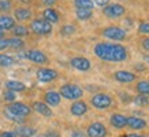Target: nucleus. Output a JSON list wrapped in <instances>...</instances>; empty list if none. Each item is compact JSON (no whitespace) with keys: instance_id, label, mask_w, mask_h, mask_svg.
I'll return each mask as SVG.
<instances>
[{"instance_id":"4468645a","label":"nucleus","mask_w":149,"mask_h":137,"mask_svg":"<svg viewBox=\"0 0 149 137\" xmlns=\"http://www.w3.org/2000/svg\"><path fill=\"white\" fill-rule=\"evenodd\" d=\"M32 110H34L36 113H38L40 115L45 117V118H51V117L54 115L51 107L48 104H45L44 101H34L32 104Z\"/></svg>"},{"instance_id":"412c9836","label":"nucleus","mask_w":149,"mask_h":137,"mask_svg":"<svg viewBox=\"0 0 149 137\" xmlns=\"http://www.w3.org/2000/svg\"><path fill=\"white\" fill-rule=\"evenodd\" d=\"M15 26V19L8 15H0V29L3 30H10Z\"/></svg>"},{"instance_id":"9d476101","label":"nucleus","mask_w":149,"mask_h":137,"mask_svg":"<svg viewBox=\"0 0 149 137\" xmlns=\"http://www.w3.org/2000/svg\"><path fill=\"white\" fill-rule=\"evenodd\" d=\"M25 58L29 60H32V62H34V63H37V64L48 63V56L40 50H29L26 54H25Z\"/></svg>"},{"instance_id":"1a4fd4ad","label":"nucleus","mask_w":149,"mask_h":137,"mask_svg":"<svg viewBox=\"0 0 149 137\" xmlns=\"http://www.w3.org/2000/svg\"><path fill=\"white\" fill-rule=\"evenodd\" d=\"M58 71L49 67H41L37 70V80L41 82H51L58 78Z\"/></svg>"},{"instance_id":"c756f323","label":"nucleus","mask_w":149,"mask_h":137,"mask_svg":"<svg viewBox=\"0 0 149 137\" xmlns=\"http://www.w3.org/2000/svg\"><path fill=\"white\" fill-rule=\"evenodd\" d=\"M3 95H4V100L6 101H10V103L15 101V97H17V96H15V92L8 91V89H7V91H4V93H3Z\"/></svg>"},{"instance_id":"6e6552de","label":"nucleus","mask_w":149,"mask_h":137,"mask_svg":"<svg viewBox=\"0 0 149 137\" xmlns=\"http://www.w3.org/2000/svg\"><path fill=\"white\" fill-rule=\"evenodd\" d=\"M108 130L105 128V125L101 122H93L88 126L86 136L88 137H107Z\"/></svg>"},{"instance_id":"dca6fc26","label":"nucleus","mask_w":149,"mask_h":137,"mask_svg":"<svg viewBox=\"0 0 149 137\" xmlns=\"http://www.w3.org/2000/svg\"><path fill=\"white\" fill-rule=\"evenodd\" d=\"M127 126L133 130H144L146 126H148V123L146 121L140 117H127Z\"/></svg>"},{"instance_id":"0eeeda50","label":"nucleus","mask_w":149,"mask_h":137,"mask_svg":"<svg viewBox=\"0 0 149 137\" xmlns=\"http://www.w3.org/2000/svg\"><path fill=\"white\" fill-rule=\"evenodd\" d=\"M103 13L105 17L115 19V18H120L122 15H125L126 8H125L122 4H119V3H113V4L105 6L103 8Z\"/></svg>"},{"instance_id":"ea45409f","label":"nucleus","mask_w":149,"mask_h":137,"mask_svg":"<svg viewBox=\"0 0 149 137\" xmlns=\"http://www.w3.org/2000/svg\"><path fill=\"white\" fill-rule=\"evenodd\" d=\"M45 137H59L58 133H55V132H48L45 134Z\"/></svg>"},{"instance_id":"20e7f679","label":"nucleus","mask_w":149,"mask_h":137,"mask_svg":"<svg viewBox=\"0 0 149 137\" xmlns=\"http://www.w3.org/2000/svg\"><path fill=\"white\" fill-rule=\"evenodd\" d=\"M91 104L96 110H107L112 106V97L108 93L99 92V93H95L91 97Z\"/></svg>"},{"instance_id":"423d86ee","label":"nucleus","mask_w":149,"mask_h":137,"mask_svg":"<svg viewBox=\"0 0 149 137\" xmlns=\"http://www.w3.org/2000/svg\"><path fill=\"white\" fill-rule=\"evenodd\" d=\"M30 29L33 33H36L38 36H45L52 32V25L49 22H47L45 19H34L30 23Z\"/></svg>"},{"instance_id":"a19ab883","label":"nucleus","mask_w":149,"mask_h":137,"mask_svg":"<svg viewBox=\"0 0 149 137\" xmlns=\"http://www.w3.org/2000/svg\"><path fill=\"white\" fill-rule=\"evenodd\" d=\"M125 137H145V136H141V134H127Z\"/></svg>"},{"instance_id":"aec40b11","label":"nucleus","mask_w":149,"mask_h":137,"mask_svg":"<svg viewBox=\"0 0 149 137\" xmlns=\"http://www.w3.org/2000/svg\"><path fill=\"white\" fill-rule=\"evenodd\" d=\"M42 17H44V19H45L47 22H49L51 25L59 22V14L56 13L54 8H45L42 11Z\"/></svg>"},{"instance_id":"5701e85b","label":"nucleus","mask_w":149,"mask_h":137,"mask_svg":"<svg viewBox=\"0 0 149 137\" xmlns=\"http://www.w3.org/2000/svg\"><path fill=\"white\" fill-rule=\"evenodd\" d=\"M136 91L138 92L140 95L149 96V80H141V81L137 82Z\"/></svg>"},{"instance_id":"58836bf2","label":"nucleus","mask_w":149,"mask_h":137,"mask_svg":"<svg viewBox=\"0 0 149 137\" xmlns=\"http://www.w3.org/2000/svg\"><path fill=\"white\" fill-rule=\"evenodd\" d=\"M55 1H56V0H42V3L45 6H54Z\"/></svg>"},{"instance_id":"ddd939ff","label":"nucleus","mask_w":149,"mask_h":137,"mask_svg":"<svg viewBox=\"0 0 149 137\" xmlns=\"http://www.w3.org/2000/svg\"><path fill=\"white\" fill-rule=\"evenodd\" d=\"M88 104H86L84 100H75L70 107V113H71L74 117H82L88 113Z\"/></svg>"},{"instance_id":"a211bd4d","label":"nucleus","mask_w":149,"mask_h":137,"mask_svg":"<svg viewBox=\"0 0 149 137\" xmlns=\"http://www.w3.org/2000/svg\"><path fill=\"white\" fill-rule=\"evenodd\" d=\"M60 100H62V96L56 91L45 92V95H44V103L48 106H59Z\"/></svg>"},{"instance_id":"a878e982","label":"nucleus","mask_w":149,"mask_h":137,"mask_svg":"<svg viewBox=\"0 0 149 137\" xmlns=\"http://www.w3.org/2000/svg\"><path fill=\"white\" fill-rule=\"evenodd\" d=\"M74 4L77 8H86V10H93L95 4L93 0H74Z\"/></svg>"},{"instance_id":"393cba45","label":"nucleus","mask_w":149,"mask_h":137,"mask_svg":"<svg viewBox=\"0 0 149 137\" xmlns=\"http://www.w3.org/2000/svg\"><path fill=\"white\" fill-rule=\"evenodd\" d=\"M15 63L13 56L10 55H6V54H0V67H10Z\"/></svg>"},{"instance_id":"2eb2a0df","label":"nucleus","mask_w":149,"mask_h":137,"mask_svg":"<svg viewBox=\"0 0 149 137\" xmlns=\"http://www.w3.org/2000/svg\"><path fill=\"white\" fill-rule=\"evenodd\" d=\"M109 123L115 129H123L127 126V117L123 114H119V113H115L109 117Z\"/></svg>"},{"instance_id":"473e14b6","label":"nucleus","mask_w":149,"mask_h":137,"mask_svg":"<svg viewBox=\"0 0 149 137\" xmlns=\"http://www.w3.org/2000/svg\"><path fill=\"white\" fill-rule=\"evenodd\" d=\"M10 8H11L10 0H0V11H8Z\"/></svg>"},{"instance_id":"37998d69","label":"nucleus","mask_w":149,"mask_h":137,"mask_svg":"<svg viewBox=\"0 0 149 137\" xmlns=\"http://www.w3.org/2000/svg\"><path fill=\"white\" fill-rule=\"evenodd\" d=\"M1 37H4V30H3V29H0V38H1Z\"/></svg>"},{"instance_id":"bb28decb","label":"nucleus","mask_w":149,"mask_h":137,"mask_svg":"<svg viewBox=\"0 0 149 137\" xmlns=\"http://www.w3.org/2000/svg\"><path fill=\"white\" fill-rule=\"evenodd\" d=\"M133 103H134L137 107H146V106H149V97L148 96H144V95L134 96Z\"/></svg>"},{"instance_id":"4c0bfd02","label":"nucleus","mask_w":149,"mask_h":137,"mask_svg":"<svg viewBox=\"0 0 149 137\" xmlns=\"http://www.w3.org/2000/svg\"><path fill=\"white\" fill-rule=\"evenodd\" d=\"M0 137H17L14 132H10V130H6V132H0Z\"/></svg>"},{"instance_id":"f03ea898","label":"nucleus","mask_w":149,"mask_h":137,"mask_svg":"<svg viewBox=\"0 0 149 137\" xmlns=\"http://www.w3.org/2000/svg\"><path fill=\"white\" fill-rule=\"evenodd\" d=\"M3 113H4V117L8 119V121H13V122H17V123H22L23 121H25V118L30 115L32 107H29V106L22 103V101H13V103H10V104L6 107Z\"/></svg>"},{"instance_id":"b1692460","label":"nucleus","mask_w":149,"mask_h":137,"mask_svg":"<svg viewBox=\"0 0 149 137\" xmlns=\"http://www.w3.org/2000/svg\"><path fill=\"white\" fill-rule=\"evenodd\" d=\"M75 15L79 21H88L92 18L93 15V10H86V8H75Z\"/></svg>"},{"instance_id":"f257e3e1","label":"nucleus","mask_w":149,"mask_h":137,"mask_svg":"<svg viewBox=\"0 0 149 137\" xmlns=\"http://www.w3.org/2000/svg\"><path fill=\"white\" fill-rule=\"evenodd\" d=\"M95 55L104 62H123L129 58L127 48L122 44L99 43L95 47Z\"/></svg>"},{"instance_id":"c85d7f7f","label":"nucleus","mask_w":149,"mask_h":137,"mask_svg":"<svg viewBox=\"0 0 149 137\" xmlns=\"http://www.w3.org/2000/svg\"><path fill=\"white\" fill-rule=\"evenodd\" d=\"M13 33L15 34V37H23L27 34V27L26 26H22V25H15L13 27Z\"/></svg>"},{"instance_id":"7c9ffc66","label":"nucleus","mask_w":149,"mask_h":137,"mask_svg":"<svg viewBox=\"0 0 149 137\" xmlns=\"http://www.w3.org/2000/svg\"><path fill=\"white\" fill-rule=\"evenodd\" d=\"M74 32H75V26H72V25H66L62 27V34H64V36L72 34Z\"/></svg>"},{"instance_id":"72a5a7b5","label":"nucleus","mask_w":149,"mask_h":137,"mask_svg":"<svg viewBox=\"0 0 149 137\" xmlns=\"http://www.w3.org/2000/svg\"><path fill=\"white\" fill-rule=\"evenodd\" d=\"M6 48H8V38L1 37L0 38V51H4Z\"/></svg>"},{"instance_id":"7ed1b4c3","label":"nucleus","mask_w":149,"mask_h":137,"mask_svg":"<svg viewBox=\"0 0 149 137\" xmlns=\"http://www.w3.org/2000/svg\"><path fill=\"white\" fill-rule=\"evenodd\" d=\"M59 95L67 100H79L84 96V89L75 84H64L59 89Z\"/></svg>"},{"instance_id":"f8f14e48","label":"nucleus","mask_w":149,"mask_h":137,"mask_svg":"<svg viewBox=\"0 0 149 137\" xmlns=\"http://www.w3.org/2000/svg\"><path fill=\"white\" fill-rule=\"evenodd\" d=\"M70 64L75 70H79V71H88L92 67L91 60L88 59V58H84V56H75V58H72L70 60Z\"/></svg>"},{"instance_id":"6ab92c4d","label":"nucleus","mask_w":149,"mask_h":137,"mask_svg":"<svg viewBox=\"0 0 149 137\" xmlns=\"http://www.w3.org/2000/svg\"><path fill=\"white\" fill-rule=\"evenodd\" d=\"M14 17H15L17 21H27V19L32 18V11L26 8V7H19V8L15 10Z\"/></svg>"},{"instance_id":"c9c22d12","label":"nucleus","mask_w":149,"mask_h":137,"mask_svg":"<svg viewBox=\"0 0 149 137\" xmlns=\"http://www.w3.org/2000/svg\"><path fill=\"white\" fill-rule=\"evenodd\" d=\"M141 45H142L144 51L149 52V37H145V38H142V40H141Z\"/></svg>"},{"instance_id":"f704fd0d","label":"nucleus","mask_w":149,"mask_h":137,"mask_svg":"<svg viewBox=\"0 0 149 137\" xmlns=\"http://www.w3.org/2000/svg\"><path fill=\"white\" fill-rule=\"evenodd\" d=\"M70 137H88L86 136V133H84L82 130H72L70 133Z\"/></svg>"},{"instance_id":"4be33fe9","label":"nucleus","mask_w":149,"mask_h":137,"mask_svg":"<svg viewBox=\"0 0 149 137\" xmlns=\"http://www.w3.org/2000/svg\"><path fill=\"white\" fill-rule=\"evenodd\" d=\"M6 87L8 91H13V92H22L26 89V85L21 81H15V80H10V81L6 82Z\"/></svg>"},{"instance_id":"9b49d317","label":"nucleus","mask_w":149,"mask_h":137,"mask_svg":"<svg viewBox=\"0 0 149 137\" xmlns=\"http://www.w3.org/2000/svg\"><path fill=\"white\" fill-rule=\"evenodd\" d=\"M113 80L118 82H122V84H130L137 80V74L127 71V70H118L113 73Z\"/></svg>"},{"instance_id":"39448f33","label":"nucleus","mask_w":149,"mask_h":137,"mask_svg":"<svg viewBox=\"0 0 149 137\" xmlns=\"http://www.w3.org/2000/svg\"><path fill=\"white\" fill-rule=\"evenodd\" d=\"M101 34H103L105 38H109V40L122 41L126 38L127 32L119 26H108V27H105V29H103Z\"/></svg>"},{"instance_id":"cd10ccee","label":"nucleus","mask_w":149,"mask_h":137,"mask_svg":"<svg viewBox=\"0 0 149 137\" xmlns=\"http://www.w3.org/2000/svg\"><path fill=\"white\" fill-rule=\"evenodd\" d=\"M25 43H23L19 37H13V38H8V47L13 48V50H21L23 48Z\"/></svg>"},{"instance_id":"e433bc0d","label":"nucleus","mask_w":149,"mask_h":137,"mask_svg":"<svg viewBox=\"0 0 149 137\" xmlns=\"http://www.w3.org/2000/svg\"><path fill=\"white\" fill-rule=\"evenodd\" d=\"M93 4H97L99 7H105L109 4V0H93Z\"/></svg>"},{"instance_id":"f3484780","label":"nucleus","mask_w":149,"mask_h":137,"mask_svg":"<svg viewBox=\"0 0 149 137\" xmlns=\"http://www.w3.org/2000/svg\"><path fill=\"white\" fill-rule=\"evenodd\" d=\"M14 133L17 137H33L37 134V130L33 126H27V125H19L14 129Z\"/></svg>"},{"instance_id":"2f4dec72","label":"nucleus","mask_w":149,"mask_h":137,"mask_svg":"<svg viewBox=\"0 0 149 137\" xmlns=\"http://www.w3.org/2000/svg\"><path fill=\"white\" fill-rule=\"evenodd\" d=\"M138 32H140L141 34H146V36L149 37V22L141 23L140 26H138Z\"/></svg>"},{"instance_id":"79ce46f5","label":"nucleus","mask_w":149,"mask_h":137,"mask_svg":"<svg viewBox=\"0 0 149 137\" xmlns=\"http://www.w3.org/2000/svg\"><path fill=\"white\" fill-rule=\"evenodd\" d=\"M144 60H145V62H146V63L149 64V55H145V56H144Z\"/></svg>"}]
</instances>
